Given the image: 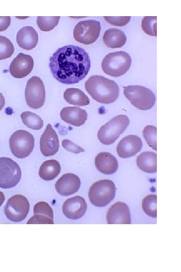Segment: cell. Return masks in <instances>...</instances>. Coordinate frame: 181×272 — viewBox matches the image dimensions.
Masks as SVG:
<instances>
[{
	"label": "cell",
	"instance_id": "9c48e42d",
	"mask_svg": "<svg viewBox=\"0 0 181 272\" xmlns=\"http://www.w3.org/2000/svg\"><path fill=\"white\" fill-rule=\"evenodd\" d=\"M21 176V169L16 162L10 158H0V187H15L20 182Z\"/></svg>",
	"mask_w": 181,
	"mask_h": 272
},
{
	"label": "cell",
	"instance_id": "52a82bcc",
	"mask_svg": "<svg viewBox=\"0 0 181 272\" xmlns=\"http://www.w3.org/2000/svg\"><path fill=\"white\" fill-rule=\"evenodd\" d=\"M9 144L14 156L23 159L28 157L32 152L35 145V139L28 131L18 130L10 137Z\"/></svg>",
	"mask_w": 181,
	"mask_h": 272
},
{
	"label": "cell",
	"instance_id": "7c38bea8",
	"mask_svg": "<svg viewBox=\"0 0 181 272\" xmlns=\"http://www.w3.org/2000/svg\"><path fill=\"white\" fill-rule=\"evenodd\" d=\"M33 67L34 60L32 57L30 55L20 53L10 64L9 72L13 77L21 79L30 74Z\"/></svg>",
	"mask_w": 181,
	"mask_h": 272
},
{
	"label": "cell",
	"instance_id": "9a60e30c",
	"mask_svg": "<svg viewBox=\"0 0 181 272\" xmlns=\"http://www.w3.org/2000/svg\"><path fill=\"white\" fill-rule=\"evenodd\" d=\"M87 210V204L84 198L76 195L67 199L62 206L63 214L67 218L76 220L84 216Z\"/></svg>",
	"mask_w": 181,
	"mask_h": 272
},
{
	"label": "cell",
	"instance_id": "277c9868",
	"mask_svg": "<svg viewBox=\"0 0 181 272\" xmlns=\"http://www.w3.org/2000/svg\"><path fill=\"white\" fill-rule=\"evenodd\" d=\"M129 123V118L126 115L114 117L99 129L97 134L99 141L106 145L112 144L126 130Z\"/></svg>",
	"mask_w": 181,
	"mask_h": 272
},
{
	"label": "cell",
	"instance_id": "d590c367",
	"mask_svg": "<svg viewBox=\"0 0 181 272\" xmlns=\"http://www.w3.org/2000/svg\"><path fill=\"white\" fill-rule=\"evenodd\" d=\"M5 199L4 193L0 191V207L3 205Z\"/></svg>",
	"mask_w": 181,
	"mask_h": 272
},
{
	"label": "cell",
	"instance_id": "ffe728a7",
	"mask_svg": "<svg viewBox=\"0 0 181 272\" xmlns=\"http://www.w3.org/2000/svg\"><path fill=\"white\" fill-rule=\"evenodd\" d=\"M95 166L102 173L110 175L115 173L118 168L116 157L108 152H101L95 157Z\"/></svg>",
	"mask_w": 181,
	"mask_h": 272
},
{
	"label": "cell",
	"instance_id": "6da1fadb",
	"mask_svg": "<svg viewBox=\"0 0 181 272\" xmlns=\"http://www.w3.org/2000/svg\"><path fill=\"white\" fill-rule=\"evenodd\" d=\"M49 66L53 77L59 82L78 83L88 73L90 60L82 48L68 45L59 48L50 57Z\"/></svg>",
	"mask_w": 181,
	"mask_h": 272
},
{
	"label": "cell",
	"instance_id": "4316f807",
	"mask_svg": "<svg viewBox=\"0 0 181 272\" xmlns=\"http://www.w3.org/2000/svg\"><path fill=\"white\" fill-rule=\"evenodd\" d=\"M156 206L157 196L155 194L147 195L142 199V210L147 215L150 217L156 218Z\"/></svg>",
	"mask_w": 181,
	"mask_h": 272
},
{
	"label": "cell",
	"instance_id": "5b68a950",
	"mask_svg": "<svg viewBox=\"0 0 181 272\" xmlns=\"http://www.w3.org/2000/svg\"><path fill=\"white\" fill-rule=\"evenodd\" d=\"M123 93L132 105L141 110L153 107L155 96L149 89L140 85H129L123 87Z\"/></svg>",
	"mask_w": 181,
	"mask_h": 272
},
{
	"label": "cell",
	"instance_id": "7402d4cb",
	"mask_svg": "<svg viewBox=\"0 0 181 272\" xmlns=\"http://www.w3.org/2000/svg\"><path fill=\"white\" fill-rule=\"evenodd\" d=\"M103 40L104 44L109 48H120L126 43L127 37L121 30L110 28L106 30L104 33Z\"/></svg>",
	"mask_w": 181,
	"mask_h": 272
},
{
	"label": "cell",
	"instance_id": "d4e9b609",
	"mask_svg": "<svg viewBox=\"0 0 181 272\" xmlns=\"http://www.w3.org/2000/svg\"><path fill=\"white\" fill-rule=\"evenodd\" d=\"M63 97L67 103L73 105L84 106L90 103L88 97L78 88L66 89L64 92Z\"/></svg>",
	"mask_w": 181,
	"mask_h": 272
},
{
	"label": "cell",
	"instance_id": "d6a6232c",
	"mask_svg": "<svg viewBox=\"0 0 181 272\" xmlns=\"http://www.w3.org/2000/svg\"><path fill=\"white\" fill-rule=\"evenodd\" d=\"M62 146L67 151L74 154H78L84 151L83 148L67 139H64L62 141Z\"/></svg>",
	"mask_w": 181,
	"mask_h": 272
},
{
	"label": "cell",
	"instance_id": "836d02e7",
	"mask_svg": "<svg viewBox=\"0 0 181 272\" xmlns=\"http://www.w3.org/2000/svg\"><path fill=\"white\" fill-rule=\"evenodd\" d=\"M11 22V17L0 16V31L6 30L10 26Z\"/></svg>",
	"mask_w": 181,
	"mask_h": 272
},
{
	"label": "cell",
	"instance_id": "4dcf8cb0",
	"mask_svg": "<svg viewBox=\"0 0 181 272\" xmlns=\"http://www.w3.org/2000/svg\"><path fill=\"white\" fill-rule=\"evenodd\" d=\"M156 17L145 16L141 23V27L143 31L147 35L156 36Z\"/></svg>",
	"mask_w": 181,
	"mask_h": 272
},
{
	"label": "cell",
	"instance_id": "3957f363",
	"mask_svg": "<svg viewBox=\"0 0 181 272\" xmlns=\"http://www.w3.org/2000/svg\"><path fill=\"white\" fill-rule=\"evenodd\" d=\"M131 63V57L128 53L118 51L111 52L105 56L102 62V69L106 74L119 77L129 70Z\"/></svg>",
	"mask_w": 181,
	"mask_h": 272
},
{
	"label": "cell",
	"instance_id": "4fadbf2b",
	"mask_svg": "<svg viewBox=\"0 0 181 272\" xmlns=\"http://www.w3.org/2000/svg\"><path fill=\"white\" fill-rule=\"evenodd\" d=\"M59 147L58 135L52 125L48 124L40 138V151L44 156H51L58 152Z\"/></svg>",
	"mask_w": 181,
	"mask_h": 272
},
{
	"label": "cell",
	"instance_id": "f546056e",
	"mask_svg": "<svg viewBox=\"0 0 181 272\" xmlns=\"http://www.w3.org/2000/svg\"><path fill=\"white\" fill-rule=\"evenodd\" d=\"M156 127L152 125L144 127L142 133L148 145L152 149L156 151Z\"/></svg>",
	"mask_w": 181,
	"mask_h": 272
},
{
	"label": "cell",
	"instance_id": "5bb4252c",
	"mask_svg": "<svg viewBox=\"0 0 181 272\" xmlns=\"http://www.w3.org/2000/svg\"><path fill=\"white\" fill-rule=\"evenodd\" d=\"M106 218L109 224H130L131 215L128 206L121 201L114 203L109 209Z\"/></svg>",
	"mask_w": 181,
	"mask_h": 272
},
{
	"label": "cell",
	"instance_id": "d6986e66",
	"mask_svg": "<svg viewBox=\"0 0 181 272\" xmlns=\"http://www.w3.org/2000/svg\"><path fill=\"white\" fill-rule=\"evenodd\" d=\"M61 119L67 123L75 126H80L85 122L86 111L78 107H65L60 112Z\"/></svg>",
	"mask_w": 181,
	"mask_h": 272
},
{
	"label": "cell",
	"instance_id": "ba28073f",
	"mask_svg": "<svg viewBox=\"0 0 181 272\" xmlns=\"http://www.w3.org/2000/svg\"><path fill=\"white\" fill-rule=\"evenodd\" d=\"M101 30V23L95 20H87L79 22L74 26L73 38L77 42L90 45L98 39Z\"/></svg>",
	"mask_w": 181,
	"mask_h": 272
},
{
	"label": "cell",
	"instance_id": "603a6c76",
	"mask_svg": "<svg viewBox=\"0 0 181 272\" xmlns=\"http://www.w3.org/2000/svg\"><path fill=\"white\" fill-rule=\"evenodd\" d=\"M157 154L152 152H143L139 154L136 160L138 167L142 171L153 173L157 171Z\"/></svg>",
	"mask_w": 181,
	"mask_h": 272
},
{
	"label": "cell",
	"instance_id": "484cf974",
	"mask_svg": "<svg viewBox=\"0 0 181 272\" xmlns=\"http://www.w3.org/2000/svg\"><path fill=\"white\" fill-rule=\"evenodd\" d=\"M21 117L23 123L30 129L39 130L43 126V120L36 113L25 111L21 113Z\"/></svg>",
	"mask_w": 181,
	"mask_h": 272
},
{
	"label": "cell",
	"instance_id": "e575fe53",
	"mask_svg": "<svg viewBox=\"0 0 181 272\" xmlns=\"http://www.w3.org/2000/svg\"><path fill=\"white\" fill-rule=\"evenodd\" d=\"M5 104V99L3 95L0 92V111L3 108Z\"/></svg>",
	"mask_w": 181,
	"mask_h": 272
},
{
	"label": "cell",
	"instance_id": "44dd1931",
	"mask_svg": "<svg viewBox=\"0 0 181 272\" xmlns=\"http://www.w3.org/2000/svg\"><path fill=\"white\" fill-rule=\"evenodd\" d=\"M19 47L25 50L34 48L38 42V34L31 26H25L20 29L16 36Z\"/></svg>",
	"mask_w": 181,
	"mask_h": 272
},
{
	"label": "cell",
	"instance_id": "7a4b0ae2",
	"mask_svg": "<svg viewBox=\"0 0 181 272\" xmlns=\"http://www.w3.org/2000/svg\"><path fill=\"white\" fill-rule=\"evenodd\" d=\"M85 89L94 100L102 104L113 103L119 94L115 81L99 75L90 77L85 83Z\"/></svg>",
	"mask_w": 181,
	"mask_h": 272
},
{
	"label": "cell",
	"instance_id": "e0dca14e",
	"mask_svg": "<svg viewBox=\"0 0 181 272\" xmlns=\"http://www.w3.org/2000/svg\"><path fill=\"white\" fill-rule=\"evenodd\" d=\"M80 185V179L77 175L73 173H66L56 182L55 187L58 194L68 196L76 192L79 189Z\"/></svg>",
	"mask_w": 181,
	"mask_h": 272
},
{
	"label": "cell",
	"instance_id": "8992f818",
	"mask_svg": "<svg viewBox=\"0 0 181 272\" xmlns=\"http://www.w3.org/2000/svg\"><path fill=\"white\" fill-rule=\"evenodd\" d=\"M115 194V184L109 179H103L94 182L90 186L88 191L90 202L98 207L108 205L113 200Z\"/></svg>",
	"mask_w": 181,
	"mask_h": 272
},
{
	"label": "cell",
	"instance_id": "8fae6325",
	"mask_svg": "<svg viewBox=\"0 0 181 272\" xmlns=\"http://www.w3.org/2000/svg\"><path fill=\"white\" fill-rule=\"evenodd\" d=\"M30 203L28 199L21 194L11 197L5 207V214L12 222H19L24 220L28 215Z\"/></svg>",
	"mask_w": 181,
	"mask_h": 272
},
{
	"label": "cell",
	"instance_id": "1f68e13d",
	"mask_svg": "<svg viewBox=\"0 0 181 272\" xmlns=\"http://www.w3.org/2000/svg\"><path fill=\"white\" fill-rule=\"evenodd\" d=\"M105 20L110 24L116 26H124L127 25L130 21L131 17H104Z\"/></svg>",
	"mask_w": 181,
	"mask_h": 272
},
{
	"label": "cell",
	"instance_id": "83f0119b",
	"mask_svg": "<svg viewBox=\"0 0 181 272\" xmlns=\"http://www.w3.org/2000/svg\"><path fill=\"white\" fill-rule=\"evenodd\" d=\"M59 19V16H38L37 24L41 31H50L58 25Z\"/></svg>",
	"mask_w": 181,
	"mask_h": 272
},
{
	"label": "cell",
	"instance_id": "cb8c5ba5",
	"mask_svg": "<svg viewBox=\"0 0 181 272\" xmlns=\"http://www.w3.org/2000/svg\"><path fill=\"white\" fill-rule=\"evenodd\" d=\"M60 171L61 166L57 161L48 160L41 164L39 170V175L42 179L50 181L55 178Z\"/></svg>",
	"mask_w": 181,
	"mask_h": 272
},
{
	"label": "cell",
	"instance_id": "2e32d148",
	"mask_svg": "<svg viewBox=\"0 0 181 272\" xmlns=\"http://www.w3.org/2000/svg\"><path fill=\"white\" fill-rule=\"evenodd\" d=\"M142 142L140 138L136 135H129L123 138L118 144L116 151L122 158H127L135 155L140 151Z\"/></svg>",
	"mask_w": 181,
	"mask_h": 272
},
{
	"label": "cell",
	"instance_id": "ac0fdd59",
	"mask_svg": "<svg viewBox=\"0 0 181 272\" xmlns=\"http://www.w3.org/2000/svg\"><path fill=\"white\" fill-rule=\"evenodd\" d=\"M33 212L34 215L27 222V224H54L53 212L47 202H38L34 206Z\"/></svg>",
	"mask_w": 181,
	"mask_h": 272
},
{
	"label": "cell",
	"instance_id": "f1b7e54d",
	"mask_svg": "<svg viewBox=\"0 0 181 272\" xmlns=\"http://www.w3.org/2000/svg\"><path fill=\"white\" fill-rule=\"evenodd\" d=\"M14 52V46L11 41L5 36L0 35V60L12 56Z\"/></svg>",
	"mask_w": 181,
	"mask_h": 272
},
{
	"label": "cell",
	"instance_id": "30bf717a",
	"mask_svg": "<svg viewBox=\"0 0 181 272\" xmlns=\"http://www.w3.org/2000/svg\"><path fill=\"white\" fill-rule=\"evenodd\" d=\"M25 99L28 106L34 109L42 107L45 100V90L42 80L33 76L27 81L25 88Z\"/></svg>",
	"mask_w": 181,
	"mask_h": 272
}]
</instances>
